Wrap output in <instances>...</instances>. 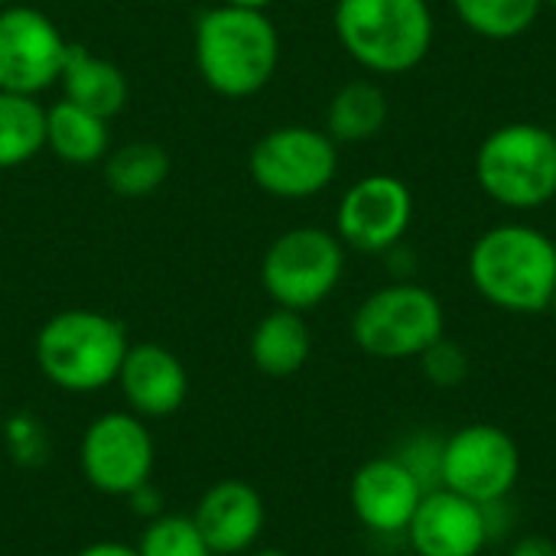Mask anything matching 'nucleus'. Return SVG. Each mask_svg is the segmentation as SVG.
<instances>
[{
	"instance_id": "obj_1",
	"label": "nucleus",
	"mask_w": 556,
	"mask_h": 556,
	"mask_svg": "<svg viewBox=\"0 0 556 556\" xmlns=\"http://www.w3.org/2000/svg\"><path fill=\"white\" fill-rule=\"evenodd\" d=\"M192 49L202 81L231 101L264 91L280 65V33L267 10L208 7L195 20Z\"/></svg>"
},
{
	"instance_id": "obj_2",
	"label": "nucleus",
	"mask_w": 556,
	"mask_h": 556,
	"mask_svg": "<svg viewBox=\"0 0 556 556\" xmlns=\"http://www.w3.org/2000/svg\"><path fill=\"white\" fill-rule=\"evenodd\" d=\"M469 280L485 303L505 313H544L556 290V244L521 222L495 225L469 251Z\"/></svg>"
},
{
	"instance_id": "obj_3",
	"label": "nucleus",
	"mask_w": 556,
	"mask_h": 556,
	"mask_svg": "<svg viewBox=\"0 0 556 556\" xmlns=\"http://www.w3.org/2000/svg\"><path fill=\"white\" fill-rule=\"evenodd\" d=\"M127 349V329L98 309H62L36 332L42 378L68 394H94L114 384Z\"/></svg>"
},
{
	"instance_id": "obj_4",
	"label": "nucleus",
	"mask_w": 556,
	"mask_h": 556,
	"mask_svg": "<svg viewBox=\"0 0 556 556\" xmlns=\"http://www.w3.org/2000/svg\"><path fill=\"white\" fill-rule=\"evenodd\" d=\"M332 23L342 49L375 75H404L433 46L427 0H336Z\"/></svg>"
},
{
	"instance_id": "obj_5",
	"label": "nucleus",
	"mask_w": 556,
	"mask_h": 556,
	"mask_svg": "<svg viewBox=\"0 0 556 556\" xmlns=\"http://www.w3.org/2000/svg\"><path fill=\"white\" fill-rule=\"evenodd\" d=\"M476 179L505 208L547 205L556 199V134L531 121L495 127L476 153Z\"/></svg>"
},
{
	"instance_id": "obj_6",
	"label": "nucleus",
	"mask_w": 556,
	"mask_h": 556,
	"mask_svg": "<svg viewBox=\"0 0 556 556\" xmlns=\"http://www.w3.org/2000/svg\"><path fill=\"white\" fill-rule=\"evenodd\" d=\"M443 329L446 316L437 293L407 280L375 290L352 316L355 345L381 362L420 358L443 339Z\"/></svg>"
},
{
	"instance_id": "obj_7",
	"label": "nucleus",
	"mask_w": 556,
	"mask_h": 556,
	"mask_svg": "<svg viewBox=\"0 0 556 556\" xmlns=\"http://www.w3.org/2000/svg\"><path fill=\"white\" fill-rule=\"evenodd\" d=\"M342 270L345 248L339 235L300 225L270 241L261 261V283L277 306L306 313L336 293Z\"/></svg>"
},
{
	"instance_id": "obj_8",
	"label": "nucleus",
	"mask_w": 556,
	"mask_h": 556,
	"mask_svg": "<svg viewBox=\"0 0 556 556\" xmlns=\"http://www.w3.org/2000/svg\"><path fill=\"white\" fill-rule=\"evenodd\" d=\"M254 186L274 199H309L332 186L339 173V143L316 127L287 124L267 130L248 153Z\"/></svg>"
},
{
	"instance_id": "obj_9",
	"label": "nucleus",
	"mask_w": 556,
	"mask_h": 556,
	"mask_svg": "<svg viewBox=\"0 0 556 556\" xmlns=\"http://www.w3.org/2000/svg\"><path fill=\"white\" fill-rule=\"evenodd\" d=\"M153 433L147 430L143 417L130 410H111L94 417L78 446V466L85 482L94 492L114 498H127L140 485H147L153 476Z\"/></svg>"
},
{
	"instance_id": "obj_10",
	"label": "nucleus",
	"mask_w": 556,
	"mask_h": 556,
	"mask_svg": "<svg viewBox=\"0 0 556 556\" xmlns=\"http://www.w3.org/2000/svg\"><path fill=\"white\" fill-rule=\"evenodd\" d=\"M518 476V443L495 424H469L443 440L440 489H450L476 505H495L515 492Z\"/></svg>"
},
{
	"instance_id": "obj_11",
	"label": "nucleus",
	"mask_w": 556,
	"mask_h": 556,
	"mask_svg": "<svg viewBox=\"0 0 556 556\" xmlns=\"http://www.w3.org/2000/svg\"><path fill=\"white\" fill-rule=\"evenodd\" d=\"M68 39L36 7L10 3L0 10V91L39 94L59 81Z\"/></svg>"
},
{
	"instance_id": "obj_12",
	"label": "nucleus",
	"mask_w": 556,
	"mask_h": 556,
	"mask_svg": "<svg viewBox=\"0 0 556 556\" xmlns=\"http://www.w3.org/2000/svg\"><path fill=\"white\" fill-rule=\"evenodd\" d=\"M414 218V195L391 173L362 176L352 182L336 212V235L362 254H384L401 244Z\"/></svg>"
},
{
	"instance_id": "obj_13",
	"label": "nucleus",
	"mask_w": 556,
	"mask_h": 556,
	"mask_svg": "<svg viewBox=\"0 0 556 556\" xmlns=\"http://www.w3.org/2000/svg\"><path fill=\"white\" fill-rule=\"evenodd\" d=\"M404 534L417 556H479L492 541L485 505L450 489H430Z\"/></svg>"
},
{
	"instance_id": "obj_14",
	"label": "nucleus",
	"mask_w": 556,
	"mask_h": 556,
	"mask_svg": "<svg viewBox=\"0 0 556 556\" xmlns=\"http://www.w3.org/2000/svg\"><path fill=\"white\" fill-rule=\"evenodd\" d=\"M424 495L427 489L397 456L368 459L349 485L355 518L375 534H404Z\"/></svg>"
},
{
	"instance_id": "obj_15",
	"label": "nucleus",
	"mask_w": 556,
	"mask_h": 556,
	"mask_svg": "<svg viewBox=\"0 0 556 556\" xmlns=\"http://www.w3.org/2000/svg\"><path fill=\"white\" fill-rule=\"evenodd\" d=\"M137 417H173L189 397V375L176 352L156 342H137L127 349L114 381Z\"/></svg>"
},
{
	"instance_id": "obj_16",
	"label": "nucleus",
	"mask_w": 556,
	"mask_h": 556,
	"mask_svg": "<svg viewBox=\"0 0 556 556\" xmlns=\"http://www.w3.org/2000/svg\"><path fill=\"white\" fill-rule=\"evenodd\" d=\"M192 521L212 556H238L257 544L267 508L251 482L222 479L199 498Z\"/></svg>"
},
{
	"instance_id": "obj_17",
	"label": "nucleus",
	"mask_w": 556,
	"mask_h": 556,
	"mask_svg": "<svg viewBox=\"0 0 556 556\" xmlns=\"http://www.w3.org/2000/svg\"><path fill=\"white\" fill-rule=\"evenodd\" d=\"M59 85H62V98L78 104L81 111H91L104 121L117 117L130 98V85L127 75L121 72V65H114L111 59L91 55L85 46L68 42L62 72H59Z\"/></svg>"
},
{
	"instance_id": "obj_18",
	"label": "nucleus",
	"mask_w": 556,
	"mask_h": 556,
	"mask_svg": "<svg viewBox=\"0 0 556 556\" xmlns=\"http://www.w3.org/2000/svg\"><path fill=\"white\" fill-rule=\"evenodd\" d=\"M248 352H251V362L261 375L293 378L309 362V352H313V336H309L303 313L283 309V306L267 313L254 326Z\"/></svg>"
},
{
	"instance_id": "obj_19",
	"label": "nucleus",
	"mask_w": 556,
	"mask_h": 556,
	"mask_svg": "<svg viewBox=\"0 0 556 556\" xmlns=\"http://www.w3.org/2000/svg\"><path fill=\"white\" fill-rule=\"evenodd\" d=\"M46 147L68 166H94L111 153V130L104 117L62 98L46 108Z\"/></svg>"
},
{
	"instance_id": "obj_20",
	"label": "nucleus",
	"mask_w": 556,
	"mask_h": 556,
	"mask_svg": "<svg viewBox=\"0 0 556 556\" xmlns=\"http://www.w3.org/2000/svg\"><path fill=\"white\" fill-rule=\"evenodd\" d=\"M388 124V94L375 81L342 85L326 111V134L336 143H362L384 130Z\"/></svg>"
},
{
	"instance_id": "obj_21",
	"label": "nucleus",
	"mask_w": 556,
	"mask_h": 556,
	"mask_svg": "<svg viewBox=\"0 0 556 556\" xmlns=\"http://www.w3.org/2000/svg\"><path fill=\"white\" fill-rule=\"evenodd\" d=\"M169 153L153 140H130L104 156V182L121 199L153 195L169 179Z\"/></svg>"
},
{
	"instance_id": "obj_22",
	"label": "nucleus",
	"mask_w": 556,
	"mask_h": 556,
	"mask_svg": "<svg viewBox=\"0 0 556 556\" xmlns=\"http://www.w3.org/2000/svg\"><path fill=\"white\" fill-rule=\"evenodd\" d=\"M46 150V108L33 94L0 91V169H16Z\"/></svg>"
},
{
	"instance_id": "obj_23",
	"label": "nucleus",
	"mask_w": 556,
	"mask_h": 556,
	"mask_svg": "<svg viewBox=\"0 0 556 556\" xmlns=\"http://www.w3.org/2000/svg\"><path fill=\"white\" fill-rule=\"evenodd\" d=\"M453 10L469 33L505 42L525 36L538 23L544 0H453Z\"/></svg>"
},
{
	"instance_id": "obj_24",
	"label": "nucleus",
	"mask_w": 556,
	"mask_h": 556,
	"mask_svg": "<svg viewBox=\"0 0 556 556\" xmlns=\"http://www.w3.org/2000/svg\"><path fill=\"white\" fill-rule=\"evenodd\" d=\"M140 556H212L208 544L202 541L192 518L182 515H156L143 528L137 544Z\"/></svg>"
},
{
	"instance_id": "obj_25",
	"label": "nucleus",
	"mask_w": 556,
	"mask_h": 556,
	"mask_svg": "<svg viewBox=\"0 0 556 556\" xmlns=\"http://www.w3.org/2000/svg\"><path fill=\"white\" fill-rule=\"evenodd\" d=\"M420 368H424V375H427L430 384H437V388H456L469 375V355L463 352V345H456V342H450L443 336L440 342H433L420 355Z\"/></svg>"
},
{
	"instance_id": "obj_26",
	"label": "nucleus",
	"mask_w": 556,
	"mask_h": 556,
	"mask_svg": "<svg viewBox=\"0 0 556 556\" xmlns=\"http://www.w3.org/2000/svg\"><path fill=\"white\" fill-rule=\"evenodd\" d=\"M417 479H420V485L430 492V489H440V466H443V440H437V437H427V433H420V437H414V440H407V446L401 450V456H397Z\"/></svg>"
},
{
	"instance_id": "obj_27",
	"label": "nucleus",
	"mask_w": 556,
	"mask_h": 556,
	"mask_svg": "<svg viewBox=\"0 0 556 556\" xmlns=\"http://www.w3.org/2000/svg\"><path fill=\"white\" fill-rule=\"evenodd\" d=\"M127 502L134 505V511L137 515H147V518H156V515H163V495L147 482V485H140L134 495H127Z\"/></svg>"
},
{
	"instance_id": "obj_28",
	"label": "nucleus",
	"mask_w": 556,
	"mask_h": 556,
	"mask_svg": "<svg viewBox=\"0 0 556 556\" xmlns=\"http://www.w3.org/2000/svg\"><path fill=\"white\" fill-rule=\"evenodd\" d=\"M508 556H556V544L544 534H525L511 544Z\"/></svg>"
},
{
	"instance_id": "obj_29",
	"label": "nucleus",
	"mask_w": 556,
	"mask_h": 556,
	"mask_svg": "<svg viewBox=\"0 0 556 556\" xmlns=\"http://www.w3.org/2000/svg\"><path fill=\"white\" fill-rule=\"evenodd\" d=\"M75 556H140V554H137V547L121 544V541H98V544L81 547Z\"/></svg>"
},
{
	"instance_id": "obj_30",
	"label": "nucleus",
	"mask_w": 556,
	"mask_h": 556,
	"mask_svg": "<svg viewBox=\"0 0 556 556\" xmlns=\"http://www.w3.org/2000/svg\"><path fill=\"white\" fill-rule=\"evenodd\" d=\"M218 3H228V7H248V10H267L274 0H218Z\"/></svg>"
},
{
	"instance_id": "obj_31",
	"label": "nucleus",
	"mask_w": 556,
	"mask_h": 556,
	"mask_svg": "<svg viewBox=\"0 0 556 556\" xmlns=\"http://www.w3.org/2000/svg\"><path fill=\"white\" fill-rule=\"evenodd\" d=\"M248 556H290L287 551H277V547H264V551H254V554Z\"/></svg>"
},
{
	"instance_id": "obj_32",
	"label": "nucleus",
	"mask_w": 556,
	"mask_h": 556,
	"mask_svg": "<svg viewBox=\"0 0 556 556\" xmlns=\"http://www.w3.org/2000/svg\"><path fill=\"white\" fill-rule=\"evenodd\" d=\"M544 7H554L556 10V0H544Z\"/></svg>"
},
{
	"instance_id": "obj_33",
	"label": "nucleus",
	"mask_w": 556,
	"mask_h": 556,
	"mask_svg": "<svg viewBox=\"0 0 556 556\" xmlns=\"http://www.w3.org/2000/svg\"><path fill=\"white\" fill-rule=\"evenodd\" d=\"M10 3H13V0H0V10H3V7H10Z\"/></svg>"
},
{
	"instance_id": "obj_34",
	"label": "nucleus",
	"mask_w": 556,
	"mask_h": 556,
	"mask_svg": "<svg viewBox=\"0 0 556 556\" xmlns=\"http://www.w3.org/2000/svg\"><path fill=\"white\" fill-rule=\"evenodd\" d=\"M551 309H554V313H556V290H554V300H551Z\"/></svg>"
}]
</instances>
